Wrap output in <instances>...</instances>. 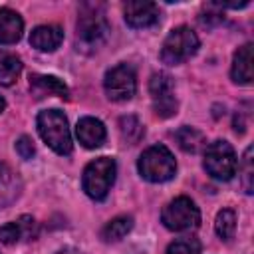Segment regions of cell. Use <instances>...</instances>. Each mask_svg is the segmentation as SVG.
<instances>
[{
	"label": "cell",
	"mask_w": 254,
	"mask_h": 254,
	"mask_svg": "<svg viewBox=\"0 0 254 254\" xmlns=\"http://www.w3.org/2000/svg\"><path fill=\"white\" fill-rule=\"evenodd\" d=\"M161 220L169 230L175 232H185V230H192L198 226L200 222V212L196 208V204L189 198V196H179L175 200H171L163 212H161Z\"/></svg>",
	"instance_id": "obj_6"
},
{
	"label": "cell",
	"mask_w": 254,
	"mask_h": 254,
	"mask_svg": "<svg viewBox=\"0 0 254 254\" xmlns=\"http://www.w3.org/2000/svg\"><path fill=\"white\" fill-rule=\"evenodd\" d=\"M222 8L218 6V2H208V4H204V8H202V14H200V24L202 26H206V28H210V26H216V24H220L222 22Z\"/></svg>",
	"instance_id": "obj_24"
},
{
	"label": "cell",
	"mask_w": 254,
	"mask_h": 254,
	"mask_svg": "<svg viewBox=\"0 0 254 254\" xmlns=\"http://www.w3.org/2000/svg\"><path fill=\"white\" fill-rule=\"evenodd\" d=\"M22 73V60L16 54L0 52V85H12Z\"/></svg>",
	"instance_id": "obj_18"
},
{
	"label": "cell",
	"mask_w": 254,
	"mask_h": 254,
	"mask_svg": "<svg viewBox=\"0 0 254 254\" xmlns=\"http://www.w3.org/2000/svg\"><path fill=\"white\" fill-rule=\"evenodd\" d=\"M131 228H133V218L127 216V214H121V216L111 218V220L103 226L101 238H103L105 242H117V240L125 238V236L131 232Z\"/></svg>",
	"instance_id": "obj_19"
},
{
	"label": "cell",
	"mask_w": 254,
	"mask_h": 254,
	"mask_svg": "<svg viewBox=\"0 0 254 254\" xmlns=\"http://www.w3.org/2000/svg\"><path fill=\"white\" fill-rule=\"evenodd\" d=\"M64 40V30L54 24H44L32 30L30 44L40 52H54Z\"/></svg>",
	"instance_id": "obj_13"
},
{
	"label": "cell",
	"mask_w": 254,
	"mask_h": 254,
	"mask_svg": "<svg viewBox=\"0 0 254 254\" xmlns=\"http://www.w3.org/2000/svg\"><path fill=\"white\" fill-rule=\"evenodd\" d=\"M119 131H121V137L125 143L129 145H135L141 141V137L145 135V129L141 125V121L135 117V115H123L119 119Z\"/></svg>",
	"instance_id": "obj_20"
},
{
	"label": "cell",
	"mask_w": 254,
	"mask_h": 254,
	"mask_svg": "<svg viewBox=\"0 0 254 254\" xmlns=\"http://www.w3.org/2000/svg\"><path fill=\"white\" fill-rule=\"evenodd\" d=\"M22 236H24V232H22L20 222H6L4 226H0V242H2V244L12 246V244H16Z\"/></svg>",
	"instance_id": "obj_25"
},
{
	"label": "cell",
	"mask_w": 254,
	"mask_h": 254,
	"mask_svg": "<svg viewBox=\"0 0 254 254\" xmlns=\"http://www.w3.org/2000/svg\"><path fill=\"white\" fill-rule=\"evenodd\" d=\"M137 169L143 179L151 183H165L175 177L177 161L165 145H153L141 153Z\"/></svg>",
	"instance_id": "obj_3"
},
{
	"label": "cell",
	"mask_w": 254,
	"mask_h": 254,
	"mask_svg": "<svg viewBox=\"0 0 254 254\" xmlns=\"http://www.w3.org/2000/svg\"><path fill=\"white\" fill-rule=\"evenodd\" d=\"M115 171L117 165L111 157H97L91 163H87L81 177V187L85 194L93 200H103L115 181Z\"/></svg>",
	"instance_id": "obj_2"
},
{
	"label": "cell",
	"mask_w": 254,
	"mask_h": 254,
	"mask_svg": "<svg viewBox=\"0 0 254 254\" xmlns=\"http://www.w3.org/2000/svg\"><path fill=\"white\" fill-rule=\"evenodd\" d=\"M149 93H151V101H153V111L157 117L167 119L173 117L177 113V97H175V87H173V79L171 75L159 71L153 73L151 81H149Z\"/></svg>",
	"instance_id": "obj_8"
},
{
	"label": "cell",
	"mask_w": 254,
	"mask_h": 254,
	"mask_svg": "<svg viewBox=\"0 0 254 254\" xmlns=\"http://www.w3.org/2000/svg\"><path fill=\"white\" fill-rule=\"evenodd\" d=\"M24 22L18 12L0 8V44H16L22 38Z\"/></svg>",
	"instance_id": "obj_16"
},
{
	"label": "cell",
	"mask_w": 254,
	"mask_h": 254,
	"mask_svg": "<svg viewBox=\"0 0 254 254\" xmlns=\"http://www.w3.org/2000/svg\"><path fill=\"white\" fill-rule=\"evenodd\" d=\"M175 139H177V145L185 151V153H198L202 147H206V137L202 131L194 129V127H181L177 129L175 133Z\"/></svg>",
	"instance_id": "obj_17"
},
{
	"label": "cell",
	"mask_w": 254,
	"mask_h": 254,
	"mask_svg": "<svg viewBox=\"0 0 254 254\" xmlns=\"http://www.w3.org/2000/svg\"><path fill=\"white\" fill-rule=\"evenodd\" d=\"M38 133L44 143L58 155L71 153V135L65 115L60 109H44L38 115Z\"/></svg>",
	"instance_id": "obj_1"
},
{
	"label": "cell",
	"mask_w": 254,
	"mask_h": 254,
	"mask_svg": "<svg viewBox=\"0 0 254 254\" xmlns=\"http://www.w3.org/2000/svg\"><path fill=\"white\" fill-rule=\"evenodd\" d=\"M16 153H18L22 159H32L34 153H36L34 141H32L28 135H22V137L16 141Z\"/></svg>",
	"instance_id": "obj_26"
},
{
	"label": "cell",
	"mask_w": 254,
	"mask_h": 254,
	"mask_svg": "<svg viewBox=\"0 0 254 254\" xmlns=\"http://www.w3.org/2000/svg\"><path fill=\"white\" fill-rule=\"evenodd\" d=\"M22 192V181L4 163H0V208L10 206Z\"/></svg>",
	"instance_id": "obj_14"
},
{
	"label": "cell",
	"mask_w": 254,
	"mask_h": 254,
	"mask_svg": "<svg viewBox=\"0 0 254 254\" xmlns=\"http://www.w3.org/2000/svg\"><path fill=\"white\" fill-rule=\"evenodd\" d=\"M198 50V38L189 26H177L169 32L161 48V60L169 65H179L194 56Z\"/></svg>",
	"instance_id": "obj_4"
},
{
	"label": "cell",
	"mask_w": 254,
	"mask_h": 254,
	"mask_svg": "<svg viewBox=\"0 0 254 254\" xmlns=\"http://www.w3.org/2000/svg\"><path fill=\"white\" fill-rule=\"evenodd\" d=\"M30 91L34 97L42 99L48 95H58V97H67V85L56 77V75H42V73H32L30 75Z\"/></svg>",
	"instance_id": "obj_12"
},
{
	"label": "cell",
	"mask_w": 254,
	"mask_h": 254,
	"mask_svg": "<svg viewBox=\"0 0 254 254\" xmlns=\"http://www.w3.org/2000/svg\"><path fill=\"white\" fill-rule=\"evenodd\" d=\"M204 171L216 181H230L236 175L238 161L236 153L230 143L226 141H212L204 151Z\"/></svg>",
	"instance_id": "obj_5"
},
{
	"label": "cell",
	"mask_w": 254,
	"mask_h": 254,
	"mask_svg": "<svg viewBox=\"0 0 254 254\" xmlns=\"http://www.w3.org/2000/svg\"><path fill=\"white\" fill-rule=\"evenodd\" d=\"M214 230H216V234H218L222 240H230V238L234 236V230H236V214H234V210L222 208V210L216 214Z\"/></svg>",
	"instance_id": "obj_21"
},
{
	"label": "cell",
	"mask_w": 254,
	"mask_h": 254,
	"mask_svg": "<svg viewBox=\"0 0 254 254\" xmlns=\"http://www.w3.org/2000/svg\"><path fill=\"white\" fill-rule=\"evenodd\" d=\"M103 87H105V93L111 101L131 99L135 95V89H137V79H135L133 67H129L127 64H119V65L111 67L105 73Z\"/></svg>",
	"instance_id": "obj_9"
},
{
	"label": "cell",
	"mask_w": 254,
	"mask_h": 254,
	"mask_svg": "<svg viewBox=\"0 0 254 254\" xmlns=\"http://www.w3.org/2000/svg\"><path fill=\"white\" fill-rule=\"evenodd\" d=\"M4 107H6V101H4V99H2V97H0V113H2V111H4Z\"/></svg>",
	"instance_id": "obj_28"
},
{
	"label": "cell",
	"mask_w": 254,
	"mask_h": 254,
	"mask_svg": "<svg viewBox=\"0 0 254 254\" xmlns=\"http://www.w3.org/2000/svg\"><path fill=\"white\" fill-rule=\"evenodd\" d=\"M123 16L131 28H149L159 20V8L153 2L133 0L123 6Z\"/></svg>",
	"instance_id": "obj_10"
},
{
	"label": "cell",
	"mask_w": 254,
	"mask_h": 254,
	"mask_svg": "<svg viewBox=\"0 0 254 254\" xmlns=\"http://www.w3.org/2000/svg\"><path fill=\"white\" fill-rule=\"evenodd\" d=\"M58 254H83V252H79V250H75V248H64V250H60Z\"/></svg>",
	"instance_id": "obj_27"
},
{
	"label": "cell",
	"mask_w": 254,
	"mask_h": 254,
	"mask_svg": "<svg viewBox=\"0 0 254 254\" xmlns=\"http://www.w3.org/2000/svg\"><path fill=\"white\" fill-rule=\"evenodd\" d=\"M242 187H244V192L246 194H252L254 190V163H252V147H248L244 151V157H242Z\"/></svg>",
	"instance_id": "obj_22"
},
{
	"label": "cell",
	"mask_w": 254,
	"mask_h": 254,
	"mask_svg": "<svg viewBox=\"0 0 254 254\" xmlns=\"http://www.w3.org/2000/svg\"><path fill=\"white\" fill-rule=\"evenodd\" d=\"M75 135L85 149H95V147L103 145V141L107 137L105 125L95 117H81L75 127Z\"/></svg>",
	"instance_id": "obj_11"
},
{
	"label": "cell",
	"mask_w": 254,
	"mask_h": 254,
	"mask_svg": "<svg viewBox=\"0 0 254 254\" xmlns=\"http://www.w3.org/2000/svg\"><path fill=\"white\" fill-rule=\"evenodd\" d=\"M167 254H200V244L196 238L185 236V238L171 242L167 248Z\"/></svg>",
	"instance_id": "obj_23"
},
{
	"label": "cell",
	"mask_w": 254,
	"mask_h": 254,
	"mask_svg": "<svg viewBox=\"0 0 254 254\" xmlns=\"http://www.w3.org/2000/svg\"><path fill=\"white\" fill-rule=\"evenodd\" d=\"M109 34V24L95 6H83L77 18V40L87 48H97L105 42Z\"/></svg>",
	"instance_id": "obj_7"
},
{
	"label": "cell",
	"mask_w": 254,
	"mask_h": 254,
	"mask_svg": "<svg viewBox=\"0 0 254 254\" xmlns=\"http://www.w3.org/2000/svg\"><path fill=\"white\" fill-rule=\"evenodd\" d=\"M230 75L236 83H242V85L252 83V44H244L242 48L236 50Z\"/></svg>",
	"instance_id": "obj_15"
}]
</instances>
